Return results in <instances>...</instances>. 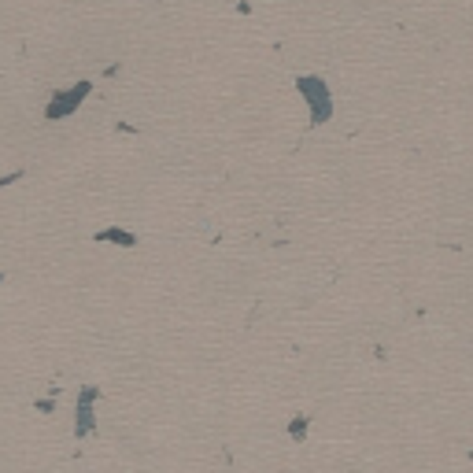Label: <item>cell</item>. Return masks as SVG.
<instances>
[{
	"label": "cell",
	"mask_w": 473,
	"mask_h": 473,
	"mask_svg": "<svg viewBox=\"0 0 473 473\" xmlns=\"http://www.w3.org/2000/svg\"><path fill=\"white\" fill-rule=\"evenodd\" d=\"M299 89H304L307 104H315L318 122H326V115H329V93H326V85H322L318 78H299Z\"/></svg>",
	"instance_id": "obj_1"
},
{
	"label": "cell",
	"mask_w": 473,
	"mask_h": 473,
	"mask_svg": "<svg viewBox=\"0 0 473 473\" xmlns=\"http://www.w3.org/2000/svg\"><path fill=\"white\" fill-rule=\"evenodd\" d=\"M85 89H89V85H78V93H63L59 100L48 107V115H52V118H59L63 111H71V107H78V104H82V96H85Z\"/></svg>",
	"instance_id": "obj_2"
},
{
	"label": "cell",
	"mask_w": 473,
	"mask_h": 473,
	"mask_svg": "<svg viewBox=\"0 0 473 473\" xmlns=\"http://www.w3.org/2000/svg\"><path fill=\"white\" fill-rule=\"evenodd\" d=\"M96 236H100V241H111V244H122V248H133V241H137V236L122 233V230H100Z\"/></svg>",
	"instance_id": "obj_3"
},
{
	"label": "cell",
	"mask_w": 473,
	"mask_h": 473,
	"mask_svg": "<svg viewBox=\"0 0 473 473\" xmlns=\"http://www.w3.org/2000/svg\"><path fill=\"white\" fill-rule=\"evenodd\" d=\"M288 433H293L296 440H304V433H307V418H296V422L288 425Z\"/></svg>",
	"instance_id": "obj_4"
}]
</instances>
